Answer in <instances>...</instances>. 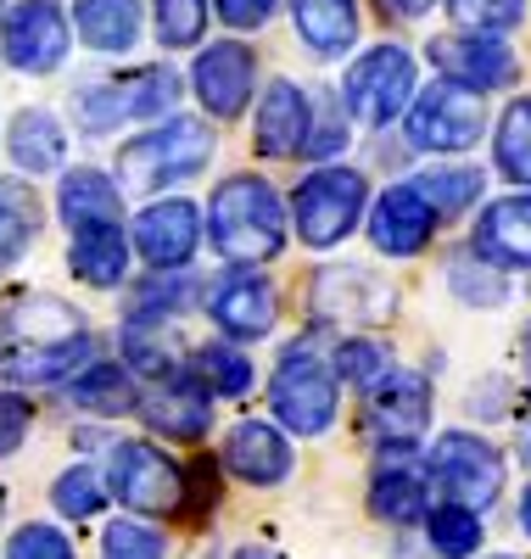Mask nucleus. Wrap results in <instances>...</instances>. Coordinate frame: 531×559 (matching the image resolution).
I'll use <instances>...</instances> for the list:
<instances>
[{
    "label": "nucleus",
    "instance_id": "1",
    "mask_svg": "<svg viewBox=\"0 0 531 559\" xmlns=\"http://www.w3.org/2000/svg\"><path fill=\"white\" fill-rule=\"evenodd\" d=\"M84 358H90V331L73 302L34 292L0 308V381L51 386L68 381Z\"/></svg>",
    "mask_w": 531,
    "mask_h": 559
},
{
    "label": "nucleus",
    "instance_id": "2",
    "mask_svg": "<svg viewBox=\"0 0 531 559\" xmlns=\"http://www.w3.org/2000/svg\"><path fill=\"white\" fill-rule=\"evenodd\" d=\"M208 229H213V252L224 263H269L280 247H285V207L274 197L269 179H224L213 191V207H208Z\"/></svg>",
    "mask_w": 531,
    "mask_h": 559
},
{
    "label": "nucleus",
    "instance_id": "3",
    "mask_svg": "<svg viewBox=\"0 0 531 559\" xmlns=\"http://www.w3.org/2000/svg\"><path fill=\"white\" fill-rule=\"evenodd\" d=\"M213 163V134L197 118H168L146 134H134L118 146V174L134 191H157L168 179H190Z\"/></svg>",
    "mask_w": 531,
    "mask_h": 559
},
{
    "label": "nucleus",
    "instance_id": "4",
    "mask_svg": "<svg viewBox=\"0 0 531 559\" xmlns=\"http://www.w3.org/2000/svg\"><path fill=\"white\" fill-rule=\"evenodd\" d=\"M269 403L280 414V426H292L297 437L330 431V419H335V376H330V364L308 342H292L280 353V364H274Z\"/></svg>",
    "mask_w": 531,
    "mask_h": 559
},
{
    "label": "nucleus",
    "instance_id": "5",
    "mask_svg": "<svg viewBox=\"0 0 531 559\" xmlns=\"http://www.w3.org/2000/svg\"><path fill=\"white\" fill-rule=\"evenodd\" d=\"M342 107L364 129H386L392 118H403L414 107V57L403 45H375V51H364L342 79Z\"/></svg>",
    "mask_w": 531,
    "mask_h": 559
},
{
    "label": "nucleus",
    "instance_id": "6",
    "mask_svg": "<svg viewBox=\"0 0 531 559\" xmlns=\"http://www.w3.org/2000/svg\"><path fill=\"white\" fill-rule=\"evenodd\" d=\"M369 202V179L358 168H319L297 185L292 213H297V236L308 247H335L347 241Z\"/></svg>",
    "mask_w": 531,
    "mask_h": 559
},
{
    "label": "nucleus",
    "instance_id": "7",
    "mask_svg": "<svg viewBox=\"0 0 531 559\" xmlns=\"http://www.w3.org/2000/svg\"><path fill=\"white\" fill-rule=\"evenodd\" d=\"M409 118V146L420 152H470L481 129H487V102L481 90L459 84V79H437L430 90H420Z\"/></svg>",
    "mask_w": 531,
    "mask_h": 559
},
{
    "label": "nucleus",
    "instance_id": "8",
    "mask_svg": "<svg viewBox=\"0 0 531 559\" xmlns=\"http://www.w3.org/2000/svg\"><path fill=\"white\" fill-rule=\"evenodd\" d=\"M107 487L123 509H140V515H179L190 492L185 471L152 442H118L107 459Z\"/></svg>",
    "mask_w": 531,
    "mask_h": 559
},
{
    "label": "nucleus",
    "instance_id": "9",
    "mask_svg": "<svg viewBox=\"0 0 531 559\" xmlns=\"http://www.w3.org/2000/svg\"><path fill=\"white\" fill-rule=\"evenodd\" d=\"M174 96H179V79L168 68H134V73H123L113 84L84 90V96L73 102V112H79V129L113 134L123 118H163L174 107Z\"/></svg>",
    "mask_w": 531,
    "mask_h": 559
},
{
    "label": "nucleus",
    "instance_id": "10",
    "mask_svg": "<svg viewBox=\"0 0 531 559\" xmlns=\"http://www.w3.org/2000/svg\"><path fill=\"white\" fill-rule=\"evenodd\" d=\"M430 481L470 509H487L504 492V453L475 431H442L430 448Z\"/></svg>",
    "mask_w": 531,
    "mask_h": 559
},
{
    "label": "nucleus",
    "instance_id": "11",
    "mask_svg": "<svg viewBox=\"0 0 531 559\" xmlns=\"http://www.w3.org/2000/svg\"><path fill=\"white\" fill-rule=\"evenodd\" d=\"M369 437L386 453H409L420 448L425 426H430V386L425 376H409V369H392L375 392H369V414H364Z\"/></svg>",
    "mask_w": 531,
    "mask_h": 559
},
{
    "label": "nucleus",
    "instance_id": "12",
    "mask_svg": "<svg viewBox=\"0 0 531 559\" xmlns=\"http://www.w3.org/2000/svg\"><path fill=\"white\" fill-rule=\"evenodd\" d=\"M0 45L17 73H51L68 57V17L51 0H17L0 23Z\"/></svg>",
    "mask_w": 531,
    "mask_h": 559
},
{
    "label": "nucleus",
    "instance_id": "13",
    "mask_svg": "<svg viewBox=\"0 0 531 559\" xmlns=\"http://www.w3.org/2000/svg\"><path fill=\"white\" fill-rule=\"evenodd\" d=\"M430 68H437L442 79H459V84H470V90H504V84H515V73H520V62H515V51L498 39V34H442V39H430Z\"/></svg>",
    "mask_w": 531,
    "mask_h": 559
},
{
    "label": "nucleus",
    "instance_id": "14",
    "mask_svg": "<svg viewBox=\"0 0 531 559\" xmlns=\"http://www.w3.org/2000/svg\"><path fill=\"white\" fill-rule=\"evenodd\" d=\"M437 207H430V197L420 191V185H392V191H380L375 213H369V241L375 252L386 258H414L430 247V229H437Z\"/></svg>",
    "mask_w": 531,
    "mask_h": 559
},
{
    "label": "nucleus",
    "instance_id": "15",
    "mask_svg": "<svg viewBox=\"0 0 531 559\" xmlns=\"http://www.w3.org/2000/svg\"><path fill=\"white\" fill-rule=\"evenodd\" d=\"M398 308V292L392 280H380L375 269H358V263H335V269H319L314 280V313L319 319H392Z\"/></svg>",
    "mask_w": 531,
    "mask_h": 559
},
{
    "label": "nucleus",
    "instance_id": "16",
    "mask_svg": "<svg viewBox=\"0 0 531 559\" xmlns=\"http://www.w3.org/2000/svg\"><path fill=\"white\" fill-rule=\"evenodd\" d=\"M252 79H258V57L252 45L240 39H219L208 45V51L197 57V73H190V84H197V96L213 118H240L252 102Z\"/></svg>",
    "mask_w": 531,
    "mask_h": 559
},
{
    "label": "nucleus",
    "instance_id": "17",
    "mask_svg": "<svg viewBox=\"0 0 531 559\" xmlns=\"http://www.w3.org/2000/svg\"><path fill=\"white\" fill-rule=\"evenodd\" d=\"M197 241H202V213L190 202H152L134 224V247L152 269H185L197 258Z\"/></svg>",
    "mask_w": 531,
    "mask_h": 559
},
{
    "label": "nucleus",
    "instance_id": "18",
    "mask_svg": "<svg viewBox=\"0 0 531 559\" xmlns=\"http://www.w3.org/2000/svg\"><path fill=\"white\" fill-rule=\"evenodd\" d=\"M475 258H487L498 269H531V197H504L487 202L475 218V236H470Z\"/></svg>",
    "mask_w": 531,
    "mask_h": 559
},
{
    "label": "nucleus",
    "instance_id": "19",
    "mask_svg": "<svg viewBox=\"0 0 531 559\" xmlns=\"http://www.w3.org/2000/svg\"><path fill=\"white\" fill-rule=\"evenodd\" d=\"M140 414L152 419L157 431L179 437V442H197L208 431V419H213V386L208 376H168L163 386L146 392V403H140Z\"/></svg>",
    "mask_w": 531,
    "mask_h": 559
},
{
    "label": "nucleus",
    "instance_id": "20",
    "mask_svg": "<svg viewBox=\"0 0 531 559\" xmlns=\"http://www.w3.org/2000/svg\"><path fill=\"white\" fill-rule=\"evenodd\" d=\"M308 118H314V107H308V96H303L292 79L269 84V96L258 102L252 146H258L263 157H297V152L308 146Z\"/></svg>",
    "mask_w": 531,
    "mask_h": 559
},
{
    "label": "nucleus",
    "instance_id": "21",
    "mask_svg": "<svg viewBox=\"0 0 531 559\" xmlns=\"http://www.w3.org/2000/svg\"><path fill=\"white\" fill-rule=\"evenodd\" d=\"M224 464L240 481L274 487V481L292 476V448H285V437L269 426V419H240V426L229 431V442H224Z\"/></svg>",
    "mask_w": 531,
    "mask_h": 559
},
{
    "label": "nucleus",
    "instance_id": "22",
    "mask_svg": "<svg viewBox=\"0 0 531 559\" xmlns=\"http://www.w3.org/2000/svg\"><path fill=\"white\" fill-rule=\"evenodd\" d=\"M213 324L235 342H252L274 331V286L258 274H229L213 292Z\"/></svg>",
    "mask_w": 531,
    "mask_h": 559
},
{
    "label": "nucleus",
    "instance_id": "23",
    "mask_svg": "<svg viewBox=\"0 0 531 559\" xmlns=\"http://www.w3.org/2000/svg\"><path fill=\"white\" fill-rule=\"evenodd\" d=\"M57 207H62V224H73V236H79V229H95V224H123L118 185L107 174H95V168H73L62 179Z\"/></svg>",
    "mask_w": 531,
    "mask_h": 559
},
{
    "label": "nucleus",
    "instance_id": "24",
    "mask_svg": "<svg viewBox=\"0 0 531 559\" xmlns=\"http://www.w3.org/2000/svg\"><path fill=\"white\" fill-rule=\"evenodd\" d=\"M292 17L314 57H342L358 39V0H292Z\"/></svg>",
    "mask_w": 531,
    "mask_h": 559
},
{
    "label": "nucleus",
    "instance_id": "25",
    "mask_svg": "<svg viewBox=\"0 0 531 559\" xmlns=\"http://www.w3.org/2000/svg\"><path fill=\"white\" fill-rule=\"evenodd\" d=\"M73 274L84 286H123L129 274V241L118 224H95L73 236Z\"/></svg>",
    "mask_w": 531,
    "mask_h": 559
},
{
    "label": "nucleus",
    "instance_id": "26",
    "mask_svg": "<svg viewBox=\"0 0 531 559\" xmlns=\"http://www.w3.org/2000/svg\"><path fill=\"white\" fill-rule=\"evenodd\" d=\"M73 23L90 51H129L140 34V0H79Z\"/></svg>",
    "mask_w": 531,
    "mask_h": 559
},
{
    "label": "nucleus",
    "instance_id": "27",
    "mask_svg": "<svg viewBox=\"0 0 531 559\" xmlns=\"http://www.w3.org/2000/svg\"><path fill=\"white\" fill-rule=\"evenodd\" d=\"M68 152V134L51 112H17L12 118V157L23 174H51Z\"/></svg>",
    "mask_w": 531,
    "mask_h": 559
},
{
    "label": "nucleus",
    "instance_id": "28",
    "mask_svg": "<svg viewBox=\"0 0 531 559\" xmlns=\"http://www.w3.org/2000/svg\"><path fill=\"white\" fill-rule=\"evenodd\" d=\"M369 509H375L380 521H392V526L425 521V515H430L425 476H420V471H403V464H392V471H380V476H375V487H369Z\"/></svg>",
    "mask_w": 531,
    "mask_h": 559
},
{
    "label": "nucleus",
    "instance_id": "29",
    "mask_svg": "<svg viewBox=\"0 0 531 559\" xmlns=\"http://www.w3.org/2000/svg\"><path fill=\"white\" fill-rule=\"evenodd\" d=\"M39 236V197L23 179H0V269L17 263Z\"/></svg>",
    "mask_w": 531,
    "mask_h": 559
},
{
    "label": "nucleus",
    "instance_id": "30",
    "mask_svg": "<svg viewBox=\"0 0 531 559\" xmlns=\"http://www.w3.org/2000/svg\"><path fill=\"white\" fill-rule=\"evenodd\" d=\"M493 163L504 179L515 185H531V96H515L498 118V134H493Z\"/></svg>",
    "mask_w": 531,
    "mask_h": 559
},
{
    "label": "nucleus",
    "instance_id": "31",
    "mask_svg": "<svg viewBox=\"0 0 531 559\" xmlns=\"http://www.w3.org/2000/svg\"><path fill=\"white\" fill-rule=\"evenodd\" d=\"M425 532H430V548H437L442 559H470L481 548V509L448 498L425 515Z\"/></svg>",
    "mask_w": 531,
    "mask_h": 559
},
{
    "label": "nucleus",
    "instance_id": "32",
    "mask_svg": "<svg viewBox=\"0 0 531 559\" xmlns=\"http://www.w3.org/2000/svg\"><path fill=\"white\" fill-rule=\"evenodd\" d=\"M73 403L90 414H123V408H134V386L118 364H95L73 381Z\"/></svg>",
    "mask_w": 531,
    "mask_h": 559
},
{
    "label": "nucleus",
    "instance_id": "33",
    "mask_svg": "<svg viewBox=\"0 0 531 559\" xmlns=\"http://www.w3.org/2000/svg\"><path fill=\"white\" fill-rule=\"evenodd\" d=\"M414 185L430 197V207H437L442 218L475 207L481 197V168H430V174H414Z\"/></svg>",
    "mask_w": 531,
    "mask_h": 559
},
{
    "label": "nucleus",
    "instance_id": "34",
    "mask_svg": "<svg viewBox=\"0 0 531 559\" xmlns=\"http://www.w3.org/2000/svg\"><path fill=\"white\" fill-rule=\"evenodd\" d=\"M448 286L470 302V308H498L504 297H509V280H504V269L498 263H470V258H453L448 263Z\"/></svg>",
    "mask_w": 531,
    "mask_h": 559
},
{
    "label": "nucleus",
    "instance_id": "35",
    "mask_svg": "<svg viewBox=\"0 0 531 559\" xmlns=\"http://www.w3.org/2000/svg\"><path fill=\"white\" fill-rule=\"evenodd\" d=\"M335 376H342L347 386H358V392H375L386 376H392V353H386L380 342L353 336V342H342V353H335Z\"/></svg>",
    "mask_w": 531,
    "mask_h": 559
},
{
    "label": "nucleus",
    "instance_id": "36",
    "mask_svg": "<svg viewBox=\"0 0 531 559\" xmlns=\"http://www.w3.org/2000/svg\"><path fill=\"white\" fill-rule=\"evenodd\" d=\"M448 17L470 34H509L526 17V0H448Z\"/></svg>",
    "mask_w": 531,
    "mask_h": 559
},
{
    "label": "nucleus",
    "instance_id": "37",
    "mask_svg": "<svg viewBox=\"0 0 531 559\" xmlns=\"http://www.w3.org/2000/svg\"><path fill=\"white\" fill-rule=\"evenodd\" d=\"M202 28H208V0H157V39L168 51L197 45Z\"/></svg>",
    "mask_w": 531,
    "mask_h": 559
},
{
    "label": "nucleus",
    "instance_id": "38",
    "mask_svg": "<svg viewBox=\"0 0 531 559\" xmlns=\"http://www.w3.org/2000/svg\"><path fill=\"white\" fill-rule=\"evenodd\" d=\"M197 369L208 376V386H213V392H224V397H240V392L252 386V364L240 358L235 347H219V342L197 353Z\"/></svg>",
    "mask_w": 531,
    "mask_h": 559
},
{
    "label": "nucleus",
    "instance_id": "39",
    "mask_svg": "<svg viewBox=\"0 0 531 559\" xmlns=\"http://www.w3.org/2000/svg\"><path fill=\"white\" fill-rule=\"evenodd\" d=\"M102 559H163V537L140 521H113L102 532Z\"/></svg>",
    "mask_w": 531,
    "mask_h": 559
},
{
    "label": "nucleus",
    "instance_id": "40",
    "mask_svg": "<svg viewBox=\"0 0 531 559\" xmlns=\"http://www.w3.org/2000/svg\"><path fill=\"white\" fill-rule=\"evenodd\" d=\"M57 509H62V515L68 521H90L95 515V509H102L107 503V492H102V476H95V471H68L62 481H57Z\"/></svg>",
    "mask_w": 531,
    "mask_h": 559
},
{
    "label": "nucleus",
    "instance_id": "41",
    "mask_svg": "<svg viewBox=\"0 0 531 559\" xmlns=\"http://www.w3.org/2000/svg\"><path fill=\"white\" fill-rule=\"evenodd\" d=\"M7 559H73V543L57 532V526H23L12 543H7Z\"/></svg>",
    "mask_w": 531,
    "mask_h": 559
},
{
    "label": "nucleus",
    "instance_id": "42",
    "mask_svg": "<svg viewBox=\"0 0 531 559\" xmlns=\"http://www.w3.org/2000/svg\"><path fill=\"white\" fill-rule=\"evenodd\" d=\"M28 426H34V408H28L17 392H0V459L23 448Z\"/></svg>",
    "mask_w": 531,
    "mask_h": 559
},
{
    "label": "nucleus",
    "instance_id": "43",
    "mask_svg": "<svg viewBox=\"0 0 531 559\" xmlns=\"http://www.w3.org/2000/svg\"><path fill=\"white\" fill-rule=\"evenodd\" d=\"M219 17L229 28H263L274 17V0H219Z\"/></svg>",
    "mask_w": 531,
    "mask_h": 559
},
{
    "label": "nucleus",
    "instance_id": "44",
    "mask_svg": "<svg viewBox=\"0 0 531 559\" xmlns=\"http://www.w3.org/2000/svg\"><path fill=\"white\" fill-rule=\"evenodd\" d=\"M380 7L392 12V17H425L430 7H437V0H380Z\"/></svg>",
    "mask_w": 531,
    "mask_h": 559
},
{
    "label": "nucleus",
    "instance_id": "45",
    "mask_svg": "<svg viewBox=\"0 0 531 559\" xmlns=\"http://www.w3.org/2000/svg\"><path fill=\"white\" fill-rule=\"evenodd\" d=\"M520 526H526V537H531V487H526V498H520Z\"/></svg>",
    "mask_w": 531,
    "mask_h": 559
},
{
    "label": "nucleus",
    "instance_id": "46",
    "mask_svg": "<svg viewBox=\"0 0 531 559\" xmlns=\"http://www.w3.org/2000/svg\"><path fill=\"white\" fill-rule=\"evenodd\" d=\"M235 559H269V554H258V548H240Z\"/></svg>",
    "mask_w": 531,
    "mask_h": 559
},
{
    "label": "nucleus",
    "instance_id": "47",
    "mask_svg": "<svg viewBox=\"0 0 531 559\" xmlns=\"http://www.w3.org/2000/svg\"><path fill=\"white\" fill-rule=\"evenodd\" d=\"M520 442H526V448H520V453H526V459H531V431H526V437H520Z\"/></svg>",
    "mask_w": 531,
    "mask_h": 559
},
{
    "label": "nucleus",
    "instance_id": "48",
    "mask_svg": "<svg viewBox=\"0 0 531 559\" xmlns=\"http://www.w3.org/2000/svg\"><path fill=\"white\" fill-rule=\"evenodd\" d=\"M0 515H7V487H0Z\"/></svg>",
    "mask_w": 531,
    "mask_h": 559
},
{
    "label": "nucleus",
    "instance_id": "49",
    "mask_svg": "<svg viewBox=\"0 0 531 559\" xmlns=\"http://www.w3.org/2000/svg\"><path fill=\"white\" fill-rule=\"evenodd\" d=\"M493 559H515V554H493Z\"/></svg>",
    "mask_w": 531,
    "mask_h": 559
}]
</instances>
